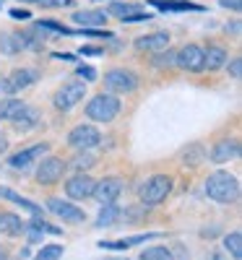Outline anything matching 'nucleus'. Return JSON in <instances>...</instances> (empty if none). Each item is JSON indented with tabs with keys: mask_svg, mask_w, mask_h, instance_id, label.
Masks as SVG:
<instances>
[{
	"mask_svg": "<svg viewBox=\"0 0 242 260\" xmlns=\"http://www.w3.org/2000/svg\"><path fill=\"white\" fill-rule=\"evenodd\" d=\"M83 94H86V83L71 81V83H65L63 89H57V94H55V107H57V110H73V107L83 99Z\"/></svg>",
	"mask_w": 242,
	"mask_h": 260,
	"instance_id": "6",
	"label": "nucleus"
},
{
	"mask_svg": "<svg viewBox=\"0 0 242 260\" xmlns=\"http://www.w3.org/2000/svg\"><path fill=\"white\" fill-rule=\"evenodd\" d=\"M104 86L109 91L130 94V91H136V86H138V76L133 71H125V68H112L104 76Z\"/></svg>",
	"mask_w": 242,
	"mask_h": 260,
	"instance_id": "3",
	"label": "nucleus"
},
{
	"mask_svg": "<svg viewBox=\"0 0 242 260\" xmlns=\"http://www.w3.org/2000/svg\"><path fill=\"white\" fill-rule=\"evenodd\" d=\"M65 167H68V164H65L63 159H57V156L42 159V164H39V169H37V180H39L42 185H55V182L63 177Z\"/></svg>",
	"mask_w": 242,
	"mask_h": 260,
	"instance_id": "7",
	"label": "nucleus"
},
{
	"mask_svg": "<svg viewBox=\"0 0 242 260\" xmlns=\"http://www.w3.org/2000/svg\"><path fill=\"white\" fill-rule=\"evenodd\" d=\"M97 164V159L92 156V154H86V151H83V154H78L76 159H73V167L78 169V172H83V169H92Z\"/></svg>",
	"mask_w": 242,
	"mask_h": 260,
	"instance_id": "29",
	"label": "nucleus"
},
{
	"mask_svg": "<svg viewBox=\"0 0 242 260\" xmlns=\"http://www.w3.org/2000/svg\"><path fill=\"white\" fill-rule=\"evenodd\" d=\"M174 62L185 71H203V50L198 45H185L177 55H174Z\"/></svg>",
	"mask_w": 242,
	"mask_h": 260,
	"instance_id": "8",
	"label": "nucleus"
},
{
	"mask_svg": "<svg viewBox=\"0 0 242 260\" xmlns=\"http://www.w3.org/2000/svg\"><path fill=\"white\" fill-rule=\"evenodd\" d=\"M107 16H117V18L125 21V24H130V21H146V18H151V13L143 11L141 6H136V3H112L107 8Z\"/></svg>",
	"mask_w": 242,
	"mask_h": 260,
	"instance_id": "10",
	"label": "nucleus"
},
{
	"mask_svg": "<svg viewBox=\"0 0 242 260\" xmlns=\"http://www.w3.org/2000/svg\"><path fill=\"white\" fill-rule=\"evenodd\" d=\"M151 6H157L159 11H201V6L185 0H151Z\"/></svg>",
	"mask_w": 242,
	"mask_h": 260,
	"instance_id": "22",
	"label": "nucleus"
},
{
	"mask_svg": "<svg viewBox=\"0 0 242 260\" xmlns=\"http://www.w3.org/2000/svg\"><path fill=\"white\" fill-rule=\"evenodd\" d=\"M13 122H16L18 130H29V127H34V125L39 122V112L34 110V107H24V110L18 112V117H16Z\"/></svg>",
	"mask_w": 242,
	"mask_h": 260,
	"instance_id": "24",
	"label": "nucleus"
},
{
	"mask_svg": "<svg viewBox=\"0 0 242 260\" xmlns=\"http://www.w3.org/2000/svg\"><path fill=\"white\" fill-rule=\"evenodd\" d=\"M157 232H148V234H138V237H125V240H109V242H99L102 250H128L138 242H146V240H157Z\"/></svg>",
	"mask_w": 242,
	"mask_h": 260,
	"instance_id": "16",
	"label": "nucleus"
},
{
	"mask_svg": "<svg viewBox=\"0 0 242 260\" xmlns=\"http://www.w3.org/2000/svg\"><path fill=\"white\" fill-rule=\"evenodd\" d=\"M0 198H6V201H13V203H18L21 208H26L32 216H42V208L39 206H34L32 201H26V198H21V195H16L13 190H6V187H0Z\"/></svg>",
	"mask_w": 242,
	"mask_h": 260,
	"instance_id": "23",
	"label": "nucleus"
},
{
	"mask_svg": "<svg viewBox=\"0 0 242 260\" xmlns=\"http://www.w3.org/2000/svg\"><path fill=\"white\" fill-rule=\"evenodd\" d=\"M206 195L216 203H232L239 195V182L229 172H214L206 180Z\"/></svg>",
	"mask_w": 242,
	"mask_h": 260,
	"instance_id": "1",
	"label": "nucleus"
},
{
	"mask_svg": "<svg viewBox=\"0 0 242 260\" xmlns=\"http://www.w3.org/2000/svg\"><path fill=\"white\" fill-rule=\"evenodd\" d=\"M222 6H227V8H234V11H239V0H222Z\"/></svg>",
	"mask_w": 242,
	"mask_h": 260,
	"instance_id": "35",
	"label": "nucleus"
},
{
	"mask_svg": "<svg viewBox=\"0 0 242 260\" xmlns=\"http://www.w3.org/2000/svg\"><path fill=\"white\" fill-rule=\"evenodd\" d=\"M78 76L86 78V81H97V71L89 68V65H78Z\"/></svg>",
	"mask_w": 242,
	"mask_h": 260,
	"instance_id": "30",
	"label": "nucleus"
},
{
	"mask_svg": "<svg viewBox=\"0 0 242 260\" xmlns=\"http://www.w3.org/2000/svg\"><path fill=\"white\" fill-rule=\"evenodd\" d=\"M29 16H32L29 11H21V8H13L11 11V18H16V21H29Z\"/></svg>",
	"mask_w": 242,
	"mask_h": 260,
	"instance_id": "33",
	"label": "nucleus"
},
{
	"mask_svg": "<svg viewBox=\"0 0 242 260\" xmlns=\"http://www.w3.org/2000/svg\"><path fill=\"white\" fill-rule=\"evenodd\" d=\"M229 73H232V78H242V57H234L229 62Z\"/></svg>",
	"mask_w": 242,
	"mask_h": 260,
	"instance_id": "31",
	"label": "nucleus"
},
{
	"mask_svg": "<svg viewBox=\"0 0 242 260\" xmlns=\"http://www.w3.org/2000/svg\"><path fill=\"white\" fill-rule=\"evenodd\" d=\"M169 190H172V177L157 175V177H151V180L143 185L141 201H143V206H157V203H162V201L167 198Z\"/></svg>",
	"mask_w": 242,
	"mask_h": 260,
	"instance_id": "4",
	"label": "nucleus"
},
{
	"mask_svg": "<svg viewBox=\"0 0 242 260\" xmlns=\"http://www.w3.org/2000/svg\"><path fill=\"white\" fill-rule=\"evenodd\" d=\"M224 247H227V252H229L234 260H239V257H242V237H239V232H232V234H227Z\"/></svg>",
	"mask_w": 242,
	"mask_h": 260,
	"instance_id": "26",
	"label": "nucleus"
},
{
	"mask_svg": "<svg viewBox=\"0 0 242 260\" xmlns=\"http://www.w3.org/2000/svg\"><path fill=\"white\" fill-rule=\"evenodd\" d=\"M99 141H102V136L94 125H76L68 133V143L78 151H89V148L99 146Z\"/></svg>",
	"mask_w": 242,
	"mask_h": 260,
	"instance_id": "5",
	"label": "nucleus"
},
{
	"mask_svg": "<svg viewBox=\"0 0 242 260\" xmlns=\"http://www.w3.org/2000/svg\"><path fill=\"white\" fill-rule=\"evenodd\" d=\"M47 208H50L55 216H60L63 221H73V224H78V221L86 219V213H83L81 208H76L73 203H65V201H60V198H50V201H47Z\"/></svg>",
	"mask_w": 242,
	"mask_h": 260,
	"instance_id": "11",
	"label": "nucleus"
},
{
	"mask_svg": "<svg viewBox=\"0 0 242 260\" xmlns=\"http://www.w3.org/2000/svg\"><path fill=\"white\" fill-rule=\"evenodd\" d=\"M120 112V99L112 94H97L89 104H86V117L94 122H112Z\"/></svg>",
	"mask_w": 242,
	"mask_h": 260,
	"instance_id": "2",
	"label": "nucleus"
},
{
	"mask_svg": "<svg viewBox=\"0 0 242 260\" xmlns=\"http://www.w3.org/2000/svg\"><path fill=\"white\" fill-rule=\"evenodd\" d=\"M37 71H32V68H21V71H13L11 73V81H6L3 83V89L11 94V91H18V89H26V86H32L34 81H37Z\"/></svg>",
	"mask_w": 242,
	"mask_h": 260,
	"instance_id": "14",
	"label": "nucleus"
},
{
	"mask_svg": "<svg viewBox=\"0 0 242 260\" xmlns=\"http://www.w3.org/2000/svg\"><path fill=\"white\" fill-rule=\"evenodd\" d=\"M47 143H39V146H32V148H26V151H18V154H13L11 156V167L13 169H26L34 159H42L47 154Z\"/></svg>",
	"mask_w": 242,
	"mask_h": 260,
	"instance_id": "13",
	"label": "nucleus"
},
{
	"mask_svg": "<svg viewBox=\"0 0 242 260\" xmlns=\"http://www.w3.org/2000/svg\"><path fill=\"white\" fill-rule=\"evenodd\" d=\"M224 62H227V52H224L222 47H208V50H203V68L216 71V68H222Z\"/></svg>",
	"mask_w": 242,
	"mask_h": 260,
	"instance_id": "20",
	"label": "nucleus"
},
{
	"mask_svg": "<svg viewBox=\"0 0 242 260\" xmlns=\"http://www.w3.org/2000/svg\"><path fill=\"white\" fill-rule=\"evenodd\" d=\"M117 216H120L117 206H115V203H107V206L102 208V213H99V219H97V226H112V224L117 221Z\"/></svg>",
	"mask_w": 242,
	"mask_h": 260,
	"instance_id": "25",
	"label": "nucleus"
},
{
	"mask_svg": "<svg viewBox=\"0 0 242 260\" xmlns=\"http://www.w3.org/2000/svg\"><path fill=\"white\" fill-rule=\"evenodd\" d=\"M141 260H172V252L167 250V247H148V250H143L141 252Z\"/></svg>",
	"mask_w": 242,
	"mask_h": 260,
	"instance_id": "27",
	"label": "nucleus"
},
{
	"mask_svg": "<svg viewBox=\"0 0 242 260\" xmlns=\"http://www.w3.org/2000/svg\"><path fill=\"white\" fill-rule=\"evenodd\" d=\"M63 257V245H45L34 260H60Z\"/></svg>",
	"mask_w": 242,
	"mask_h": 260,
	"instance_id": "28",
	"label": "nucleus"
},
{
	"mask_svg": "<svg viewBox=\"0 0 242 260\" xmlns=\"http://www.w3.org/2000/svg\"><path fill=\"white\" fill-rule=\"evenodd\" d=\"M81 55H102V47H81Z\"/></svg>",
	"mask_w": 242,
	"mask_h": 260,
	"instance_id": "34",
	"label": "nucleus"
},
{
	"mask_svg": "<svg viewBox=\"0 0 242 260\" xmlns=\"http://www.w3.org/2000/svg\"><path fill=\"white\" fill-rule=\"evenodd\" d=\"M73 0H47V6H71Z\"/></svg>",
	"mask_w": 242,
	"mask_h": 260,
	"instance_id": "36",
	"label": "nucleus"
},
{
	"mask_svg": "<svg viewBox=\"0 0 242 260\" xmlns=\"http://www.w3.org/2000/svg\"><path fill=\"white\" fill-rule=\"evenodd\" d=\"M24 107L26 104L21 102V99H3V102H0V120H11L13 122Z\"/></svg>",
	"mask_w": 242,
	"mask_h": 260,
	"instance_id": "21",
	"label": "nucleus"
},
{
	"mask_svg": "<svg viewBox=\"0 0 242 260\" xmlns=\"http://www.w3.org/2000/svg\"><path fill=\"white\" fill-rule=\"evenodd\" d=\"M0 260H6V255H3V252H0Z\"/></svg>",
	"mask_w": 242,
	"mask_h": 260,
	"instance_id": "41",
	"label": "nucleus"
},
{
	"mask_svg": "<svg viewBox=\"0 0 242 260\" xmlns=\"http://www.w3.org/2000/svg\"><path fill=\"white\" fill-rule=\"evenodd\" d=\"M120 192H123V180L120 177H107V180H102V182L94 185V192L92 195H97V201L102 206H107V203H115Z\"/></svg>",
	"mask_w": 242,
	"mask_h": 260,
	"instance_id": "9",
	"label": "nucleus"
},
{
	"mask_svg": "<svg viewBox=\"0 0 242 260\" xmlns=\"http://www.w3.org/2000/svg\"><path fill=\"white\" fill-rule=\"evenodd\" d=\"M208 260H222V257H219V255H211V257H208Z\"/></svg>",
	"mask_w": 242,
	"mask_h": 260,
	"instance_id": "40",
	"label": "nucleus"
},
{
	"mask_svg": "<svg viewBox=\"0 0 242 260\" xmlns=\"http://www.w3.org/2000/svg\"><path fill=\"white\" fill-rule=\"evenodd\" d=\"M237 154H239V143H237L234 138H227V141H219V143L214 146L211 161H214V164H224V161L234 159Z\"/></svg>",
	"mask_w": 242,
	"mask_h": 260,
	"instance_id": "15",
	"label": "nucleus"
},
{
	"mask_svg": "<svg viewBox=\"0 0 242 260\" xmlns=\"http://www.w3.org/2000/svg\"><path fill=\"white\" fill-rule=\"evenodd\" d=\"M8 148V138L3 136V133H0V154H3V151Z\"/></svg>",
	"mask_w": 242,
	"mask_h": 260,
	"instance_id": "37",
	"label": "nucleus"
},
{
	"mask_svg": "<svg viewBox=\"0 0 242 260\" xmlns=\"http://www.w3.org/2000/svg\"><path fill=\"white\" fill-rule=\"evenodd\" d=\"M21 232H26V224L18 219L16 213H0V234H8V237H16Z\"/></svg>",
	"mask_w": 242,
	"mask_h": 260,
	"instance_id": "17",
	"label": "nucleus"
},
{
	"mask_svg": "<svg viewBox=\"0 0 242 260\" xmlns=\"http://www.w3.org/2000/svg\"><path fill=\"white\" fill-rule=\"evenodd\" d=\"M227 29H232V34H239V21H234V24L227 26Z\"/></svg>",
	"mask_w": 242,
	"mask_h": 260,
	"instance_id": "38",
	"label": "nucleus"
},
{
	"mask_svg": "<svg viewBox=\"0 0 242 260\" xmlns=\"http://www.w3.org/2000/svg\"><path fill=\"white\" fill-rule=\"evenodd\" d=\"M24 3H45L47 6V0H24Z\"/></svg>",
	"mask_w": 242,
	"mask_h": 260,
	"instance_id": "39",
	"label": "nucleus"
},
{
	"mask_svg": "<svg viewBox=\"0 0 242 260\" xmlns=\"http://www.w3.org/2000/svg\"><path fill=\"white\" fill-rule=\"evenodd\" d=\"M94 185H97V180H92L89 175H76L73 180L65 182V192H68L71 198L81 201V198H89L94 192Z\"/></svg>",
	"mask_w": 242,
	"mask_h": 260,
	"instance_id": "12",
	"label": "nucleus"
},
{
	"mask_svg": "<svg viewBox=\"0 0 242 260\" xmlns=\"http://www.w3.org/2000/svg\"><path fill=\"white\" fill-rule=\"evenodd\" d=\"M157 65H159V68H164V65H174V52H167V55H159V60H157Z\"/></svg>",
	"mask_w": 242,
	"mask_h": 260,
	"instance_id": "32",
	"label": "nucleus"
},
{
	"mask_svg": "<svg viewBox=\"0 0 242 260\" xmlns=\"http://www.w3.org/2000/svg\"><path fill=\"white\" fill-rule=\"evenodd\" d=\"M167 45H169V37H167V34H162V31L136 39V47H138V50H164Z\"/></svg>",
	"mask_w": 242,
	"mask_h": 260,
	"instance_id": "18",
	"label": "nucleus"
},
{
	"mask_svg": "<svg viewBox=\"0 0 242 260\" xmlns=\"http://www.w3.org/2000/svg\"><path fill=\"white\" fill-rule=\"evenodd\" d=\"M73 21H76V24H81L83 29H89V26L104 24V21H107V13H102V11H78V13L73 16Z\"/></svg>",
	"mask_w": 242,
	"mask_h": 260,
	"instance_id": "19",
	"label": "nucleus"
}]
</instances>
